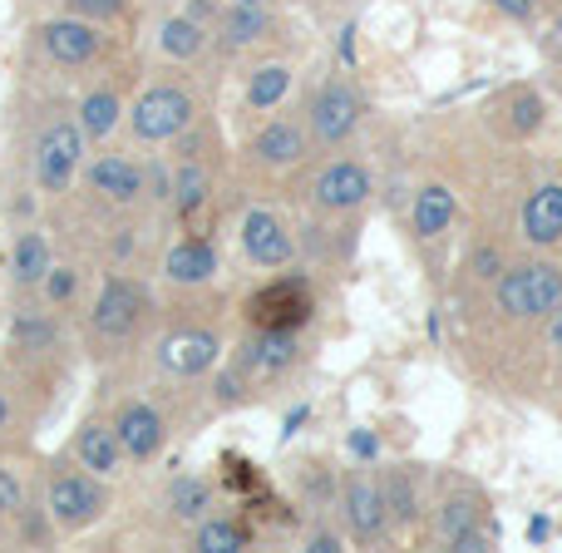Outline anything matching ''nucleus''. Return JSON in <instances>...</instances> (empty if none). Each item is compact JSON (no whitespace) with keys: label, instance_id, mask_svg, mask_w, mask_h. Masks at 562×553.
Instances as JSON below:
<instances>
[{"label":"nucleus","instance_id":"obj_35","mask_svg":"<svg viewBox=\"0 0 562 553\" xmlns=\"http://www.w3.org/2000/svg\"><path fill=\"white\" fill-rule=\"evenodd\" d=\"M75 10H85V15H114L119 0H69Z\"/></svg>","mask_w":562,"mask_h":553},{"label":"nucleus","instance_id":"obj_1","mask_svg":"<svg viewBox=\"0 0 562 553\" xmlns=\"http://www.w3.org/2000/svg\"><path fill=\"white\" fill-rule=\"evenodd\" d=\"M562 301V273L558 267H518L498 281V307L508 317H538V311H553Z\"/></svg>","mask_w":562,"mask_h":553},{"label":"nucleus","instance_id":"obj_3","mask_svg":"<svg viewBox=\"0 0 562 553\" xmlns=\"http://www.w3.org/2000/svg\"><path fill=\"white\" fill-rule=\"evenodd\" d=\"M311 317V297L301 281H277V287L252 297V321L267 331H296Z\"/></svg>","mask_w":562,"mask_h":553},{"label":"nucleus","instance_id":"obj_36","mask_svg":"<svg viewBox=\"0 0 562 553\" xmlns=\"http://www.w3.org/2000/svg\"><path fill=\"white\" fill-rule=\"evenodd\" d=\"M474 273L479 277H498V253H488V247H484V253L474 257Z\"/></svg>","mask_w":562,"mask_h":553},{"label":"nucleus","instance_id":"obj_7","mask_svg":"<svg viewBox=\"0 0 562 553\" xmlns=\"http://www.w3.org/2000/svg\"><path fill=\"white\" fill-rule=\"evenodd\" d=\"M356 114H360L356 95H350V89H340V85H330L326 95L316 99V109H311L316 139H321V144H340V139H346L350 129H356Z\"/></svg>","mask_w":562,"mask_h":553},{"label":"nucleus","instance_id":"obj_8","mask_svg":"<svg viewBox=\"0 0 562 553\" xmlns=\"http://www.w3.org/2000/svg\"><path fill=\"white\" fill-rule=\"evenodd\" d=\"M164 361L173 370H183V376H198V370H207L217 361V336L213 331H198V327L173 331V336L164 341Z\"/></svg>","mask_w":562,"mask_h":553},{"label":"nucleus","instance_id":"obj_29","mask_svg":"<svg viewBox=\"0 0 562 553\" xmlns=\"http://www.w3.org/2000/svg\"><path fill=\"white\" fill-rule=\"evenodd\" d=\"M203 193H207L203 168H183V178H178V208H183V213H193V208L203 203Z\"/></svg>","mask_w":562,"mask_h":553},{"label":"nucleus","instance_id":"obj_2","mask_svg":"<svg viewBox=\"0 0 562 553\" xmlns=\"http://www.w3.org/2000/svg\"><path fill=\"white\" fill-rule=\"evenodd\" d=\"M193 119V104H188V95H178V89H148L144 99L134 104V134L138 139H173L183 134V124Z\"/></svg>","mask_w":562,"mask_h":553},{"label":"nucleus","instance_id":"obj_34","mask_svg":"<svg viewBox=\"0 0 562 553\" xmlns=\"http://www.w3.org/2000/svg\"><path fill=\"white\" fill-rule=\"evenodd\" d=\"M498 10H504V15H514V20H528L538 10V0H494Z\"/></svg>","mask_w":562,"mask_h":553},{"label":"nucleus","instance_id":"obj_40","mask_svg":"<svg viewBox=\"0 0 562 553\" xmlns=\"http://www.w3.org/2000/svg\"><path fill=\"white\" fill-rule=\"evenodd\" d=\"M0 420H5V400H0Z\"/></svg>","mask_w":562,"mask_h":553},{"label":"nucleus","instance_id":"obj_30","mask_svg":"<svg viewBox=\"0 0 562 553\" xmlns=\"http://www.w3.org/2000/svg\"><path fill=\"white\" fill-rule=\"evenodd\" d=\"M439 524H445V534H449V539H459V534H469V529H474V509H469L464 499H454V505H445Z\"/></svg>","mask_w":562,"mask_h":553},{"label":"nucleus","instance_id":"obj_24","mask_svg":"<svg viewBox=\"0 0 562 553\" xmlns=\"http://www.w3.org/2000/svg\"><path fill=\"white\" fill-rule=\"evenodd\" d=\"M198 45H203V30L193 25V20H168L164 25V49L168 55H198Z\"/></svg>","mask_w":562,"mask_h":553},{"label":"nucleus","instance_id":"obj_38","mask_svg":"<svg viewBox=\"0 0 562 553\" xmlns=\"http://www.w3.org/2000/svg\"><path fill=\"white\" fill-rule=\"evenodd\" d=\"M454 549H464V553H479V549H484V539H479V534H459V539H454Z\"/></svg>","mask_w":562,"mask_h":553},{"label":"nucleus","instance_id":"obj_5","mask_svg":"<svg viewBox=\"0 0 562 553\" xmlns=\"http://www.w3.org/2000/svg\"><path fill=\"white\" fill-rule=\"evenodd\" d=\"M99 509H104V495H99L94 479L59 475L55 485H49V515H55L59 524H89Z\"/></svg>","mask_w":562,"mask_h":553},{"label":"nucleus","instance_id":"obj_13","mask_svg":"<svg viewBox=\"0 0 562 553\" xmlns=\"http://www.w3.org/2000/svg\"><path fill=\"white\" fill-rule=\"evenodd\" d=\"M528 243H558L562 237V188H538L524 208Z\"/></svg>","mask_w":562,"mask_h":553},{"label":"nucleus","instance_id":"obj_26","mask_svg":"<svg viewBox=\"0 0 562 553\" xmlns=\"http://www.w3.org/2000/svg\"><path fill=\"white\" fill-rule=\"evenodd\" d=\"M173 509L183 519L203 515V509H207V485H203V479H178V485H173Z\"/></svg>","mask_w":562,"mask_h":553},{"label":"nucleus","instance_id":"obj_39","mask_svg":"<svg viewBox=\"0 0 562 553\" xmlns=\"http://www.w3.org/2000/svg\"><path fill=\"white\" fill-rule=\"evenodd\" d=\"M553 346L562 351V311H558V321H553Z\"/></svg>","mask_w":562,"mask_h":553},{"label":"nucleus","instance_id":"obj_16","mask_svg":"<svg viewBox=\"0 0 562 553\" xmlns=\"http://www.w3.org/2000/svg\"><path fill=\"white\" fill-rule=\"evenodd\" d=\"M449 218H454V193H449V188H425V193L415 198V233L419 237L445 233Z\"/></svg>","mask_w":562,"mask_h":553},{"label":"nucleus","instance_id":"obj_19","mask_svg":"<svg viewBox=\"0 0 562 553\" xmlns=\"http://www.w3.org/2000/svg\"><path fill=\"white\" fill-rule=\"evenodd\" d=\"M257 154L267 158V164H291V158L301 154V134L291 124H272L262 129V139H257Z\"/></svg>","mask_w":562,"mask_h":553},{"label":"nucleus","instance_id":"obj_18","mask_svg":"<svg viewBox=\"0 0 562 553\" xmlns=\"http://www.w3.org/2000/svg\"><path fill=\"white\" fill-rule=\"evenodd\" d=\"M217 273V253L207 243H183L173 247V257H168V277L173 281H203Z\"/></svg>","mask_w":562,"mask_h":553},{"label":"nucleus","instance_id":"obj_14","mask_svg":"<svg viewBox=\"0 0 562 553\" xmlns=\"http://www.w3.org/2000/svg\"><path fill=\"white\" fill-rule=\"evenodd\" d=\"M346 515H350V529L356 534H380L385 529V495H380L375 485H366V479H356V485L346 489Z\"/></svg>","mask_w":562,"mask_h":553},{"label":"nucleus","instance_id":"obj_25","mask_svg":"<svg viewBox=\"0 0 562 553\" xmlns=\"http://www.w3.org/2000/svg\"><path fill=\"white\" fill-rule=\"evenodd\" d=\"M286 85H291V75L281 65H272V69H262V75L252 79V89H247V99H252L257 109H267V104H277L281 95H286Z\"/></svg>","mask_w":562,"mask_h":553},{"label":"nucleus","instance_id":"obj_10","mask_svg":"<svg viewBox=\"0 0 562 553\" xmlns=\"http://www.w3.org/2000/svg\"><path fill=\"white\" fill-rule=\"evenodd\" d=\"M114 430H119L124 455H134V460L158 455V445H164V420H158V410H148V406H128Z\"/></svg>","mask_w":562,"mask_h":553},{"label":"nucleus","instance_id":"obj_33","mask_svg":"<svg viewBox=\"0 0 562 553\" xmlns=\"http://www.w3.org/2000/svg\"><path fill=\"white\" fill-rule=\"evenodd\" d=\"M69 291H75V273H69V267H65V273H55V277H49V301H65Z\"/></svg>","mask_w":562,"mask_h":553},{"label":"nucleus","instance_id":"obj_21","mask_svg":"<svg viewBox=\"0 0 562 553\" xmlns=\"http://www.w3.org/2000/svg\"><path fill=\"white\" fill-rule=\"evenodd\" d=\"M45 273H49V253H45V237L25 233V237H20V247H15V277H20V281H40Z\"/></svg>","mask_w":562,"mask_h":553},{"label":"nucleus","instance_id":"obj_15","mask_svg":"<svg viewBox=\"0 0 562 553\" xmlns=\"http://www.w3.org/2000/svg\"><path fill=\"white\" fill-rule=\"evenodd\" d=\"M89 184H94L99 193H109V198H119V203H128V198H138L144 178H138V168L124 164V158H99V164L89 168Z\"/></svg>","mask_w":562,"mask_h":553},{"label":"nucleus","instance_id":"obj_11","mask_svg":"<svg viewBox=\"0 0 562 553\" xmlns=\"http://www.w3.org/2000/svg\"><path fill=\"white\" fill-rule=\"evenodd\" d=\"M243 243H247V253H252V263H262V267L291 263V237L281 233V223H277V218H267V213L247 218V223H243Z\"/></svg>","mask_w":562,"mask_h":553},{"label":"nucleus","instance_id":"obj_23","mask_svg":"<svg viewBox=\"0 0 562 553\" xmlns=\"http://www.w3.org/2000/svg\"><path fill=\"white\" fill-rule=\"evenodd\" d=\"M257 366L262 370H281L291 361V351H296V341H291V331H267L262 327V341H257Z\"/></svg>","mask_w":562,"mask_h":553},{"label":"nucleus","instance_id":"obj_42","mask_svg":"<svg viewBox=\"0 0 562 553\" xmlns=\"http://www.w3.org/2000/svg\"><path fill=\"white\" fill-rule=\"evenodd\" d=\"M558 35H562V20H558Z\"/></svg>","mask_w":562,"mask_h":553},{"label":"nucleus","instance_id":"obj_27","mask_svg":"<svg viewBox=\"0 0 562 553\" xmlns=\"http://www.w3.org/2000/svg\"><path fill=\"white\" fill-rule=\"evenodd\" d=\"M223 30L233 45H247V40H257L267 30V20H262V10H233V15L223 20Z\"/></svg>","mask_w":562,"mask_h":553},{"label":"nucleus","instance_id":"obj_41","mask_svg":"<svg viewBox=\"0 0 562 553\" xmlns=\"http://www.w3.org/2000/svg\"><path fill=\"white\" fill-rule=\"evenodd\" d=\"M243 5H257V0H243Z\"/></svg>","mask_w":562,"mask_h":553},{"label":"nucleus","instance_id":"obj_17","mask_svg":"<svg viewBox=\"0 0 562 553\" xmlns=\"http://www.w3.org/2000/svg\"><path fill=\"white\" fill-rule=\"evenodd\" d=\"M119 430H104V425H89L79 430V460H85L89 469H99V475H109V469L119 465Z\"/></svg>","mask_w":562,"mask_h":553},{"label":"nucleus","instance_id":"obj_37","mask_svg":"<svg viewBox=\"0 0 562 553\" xmlns=\"http://www.w3.org/2000/svg\"><path fill=\"white\" fill-rule=\"evenodd\" d=\"M350 450H356V455H375V435H366V430H360V435L350 440Z\"/></svg>","mask_w":562,"mask_h":553},{"label":"nucleus","instance_id":"obj_6","mask_svg":"<svg viewBox=\"0 0 562 553\" xmlns=\"http://www.w3.org/2000/svg\"><path fill=\"white\" fill-rule=\"evenodd\" d=\"M138 311H144V291H138L134 281L114 277V281H104V291H99L94 327L104 331V336H124V331H134Z\"/></svg>","mask_w":562,"mask_h":553},{"label":"nucleus","instance_id":"obj_28","mask_svg":"<svg viewBox=\"0 0 562 553\" xmlns=\"http://www.w3.org/2000/svg\"><path fill=\"white\" fill-rule=\"evenodd\" d=\"M508 114H514V119H508V124H514V134H533V129L543 124V99H538V95H518Z\"/></svg>","mask_w":562,"mask_h":553},{"label":"nucleus","instance_id":"obj_32","mask_svg":"<svg viewBox=\"0 0 562 553\" xmlns=\"http://www.w3.org/2000/svg\"><path fill=\"white\" fill-rule=\"evenodd\" d=\"M15 505H20V485L5 475V469H0V515H10Z\"/></svg>","mask_w":562,"mask_h":553},{"label":"nucleus","instance_id":"obj_4","mask_svg":"<svg viewBox=\"0 0 562 553\" xmlns=\"http://www.w3.org/2000/svg\"><path fill=\"white\" fill-rule=\"evenodd\" d=\"M35 168H40V184H45L49 193H65L69 178H75V168H79V129H69V124L49 129V134L40 139Z\"/></svg>","mask_w":562,"mask_h":553},{"label":"nucleus","instance_id":"obj_12","mask_svg":"<svg viewBox=\"0 0 562 553\" xmlns=\"http://www.w3.org/2000/svg\"><path fill=\"white\" fill-rule=\"evenodd\" d=\"M45 49L59 65H85V59H94L99 35L85 20H55V25H45Z\"/></svg>","mask_w":562,"mask_h":553},{"label":"nucleus","instance_id":"obj_31","mask_svg":"<svg viewBox=\"0 0 562 553\" xmlns=\"http://www.w3.org/2000/svg\"><path fill=\"white\" fill-rule=\"evenodd\" d=\"M390 499H395V515H400V519L415 515V499H409V479H405V475L390 479Z\"/></svg>","mask_w":562,"mask_h":553},{"label":"nucleus","instance_id":"obj_22","mask_svg":"<svg viewBox=\"0 0 562 553\" xmlns=\"http://www.w3.org/2000/svg\"><path fill=\"white\" fill-rule=\"evenodd\" d=\"M247 544V534L237 524H227V519H213V524L198 529V549L203 553H237Z\"/></svg>","mask_w":562,"mask_h":553},{"label":"nucleus","instance_id":"obj_9","mask_svg":"<svg viewBox=\"0 0 562 553\" xmlns=\"http://www.w3.org/2000/svg\"><path fill=\"white\" fill-rule=\"evenodd\" d=\"M370 193V174L360 164H330L316 178V203L321 208H356Z\"/></svg>","mask_w":562,"mask_h":553},{"label":"nucleus","instance_id":"obj_20","mask_svg":"<svg viewBox=\"0 0 562 553\" xmlns=\"http://www.w3.org/2000/svg\"><path fill=\"white\" fill-rule=\"evenodd\" d=\"M79 124H85V134L104 139L109 129L119 124V99H114V95H89L85 109H79Z\"/></svg>","mask_w":562,"mask_h":553}]
</instances>
